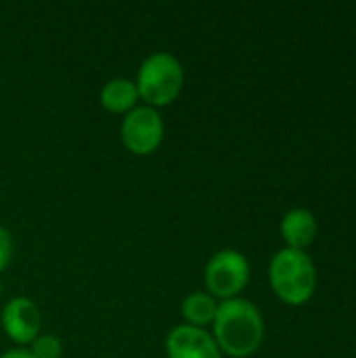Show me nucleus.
<instances>
[{
  "label": "nucleus",
  "instance_id": "nucleus-12",
  "mask_svg": "<svg viewBox=\"0 0 356 358\" xmlns=\"http://www.w3.org/2000/svg\"><path fill=\"white\" fill-rule=\"evenodd\" d=\"M13 258V237L6 229L0 227V275L6 271Z\"/></svg>",
  "mask_w": 356,
  "mask_h": 358
},
{
  "label": "nucleus",
  "instance_id": "nucleus-8",
  "mask_svg": "<svg viewBox=\"0 0 356 358\" xmlns=\"http://www.w3.org/2000/svg\"><path fill=\"white\" fill-rule=\"evenodd\" d=\"M279 233L285 248L306 252L315 243L319 233L317 216L308 208H292L283 214L279 222Z\"/></svg>",
  "mask_w": 356,
  "mask_h": 358
},
{
  "label": "nucleus",
  "instance_id": "nucleus-13",
  "mask_svg": "<svg viewBox=\"0 0 356 358\" xmlns=\"http://www.w3.org/2000/svg\"><path fill=\"white\" fill-rule=\"evenodd\" d=\"M0 358H34L29 355V350H25V348H10V350H6L4 355H0Z\"/></svg>",
  "mask_w": 356,
  "mask_h": 358
},
{
  "label": "nucleus",
  "instance_id": "nucleus-10",
  "mask_svg": "<svg viewBox=\"0 0 356 358\" xmlns=\"http://www.w3.org/2000/svg\"><path fill=\"white\" fill-rule=\"evenodd\" d=\"M216 310H218V300L214 296H210L208 292H193L180 304V313H183L187 325L201 327V329L212 325Z\"/></svg>",
  "mask_w": 356,
  "mask_h": 358
},
{
  "label": "nucleus",
  "instance_id": "nucleus-6",
  "mask_svg": "<svg viewBox=\"0 0 356 358\" xmlns=\"http://www.w3.org/2000/svg\"><path fill=\"white\" fill-rule=\"evenodd\" d=\"M4 334L17 346H29L42 329V315L36 302L27 296L10 298L0 313Z\"/></svg>",
  "mask_w": 356,
  "mask_h": 358
},
{
  "label": "nucleus",
  "instance_id": "nucleus-11",
  "mask_svg": "<svg viewBox=\"0 0 356 358\" xmlns=\"http://www.w3.org/2000/svg\"><path fill=\"white\" fill-rule=\"evenodd\" d=\"M29 355L34 358H61L63 342L55 334H40L29 344Z\"/></svg>",
  "mask_w": 356,
  "mask_h": 358
},
{
  "label": "nucleus",
  "instance_id": "nucleus-4",
  "mask_svg": "<svg viewBox=\"0 0 356 358\" xmlns=\"http://www.w3.org/2000/svg\"><path fill=\"white\" fill-rule=\"evenodd\" d=\"M250 262L248 258L233 248L216 252L208 264H206V287L208 294L214 296L216 300H233L239 298V294L248 287L250 283Z\"/></svg>",
  "mask_w": 356,
  "mask_h": 358
},
{
  "label": "nucleus",
  "instance_id": "nucleus-2",
  "mask_svg": "<svg viewBox=\"0 0 356 358\" xmlns=\"http://www.w3.org/2000/svg\"><path fill=\"white\" fill-rule=\"evenodd\" d=\"M317 266L306 252L283 248L269 264V283L273 294L287 306H304L317 292Z\"/></svg>",
  "mask_w": 356,
  "mask_h": 358
},
{
  "label": "nucleus",
  "instance_id": "nucleus-5",
  "mask_svg": "<svg viewBox=\"0 0 356 358\" xmlns=\"http://www.w3.org/2000/svg\"><path fill=\"white\" fill-rule=\"evenodd\" d=\"M166 124L157 109L147 105H136L128 111L120 126V136L124 147L134 155H151L164 141Z\"/></svg>",
  "mask_w": 356,
  "mask_h": 358
},
{
  "label": "nucleus",
  "instance_id": "nucleus-1",
  "mask_svg": "<svg viewBox=\"0 0 356 358\" xmlns=\"http://www.w3.org/2000/svg\"><path fill=\"white\" fill-rule=\"evenodd\" d=\"M212 338L220 352L233 358H248L262 346L264 319L258 306L245 298H233L218 302L216 317L212 321Z\"/></svg>",
  "mask_w": 356,
  "mask_h": 358
},
{
  "label": "nucleus",
  "instance_id": "nucleus-3",
  "mask_svg": "<svg viewBox=\"0 0 356 358\" xmlns=\"http://www.w3.org/2000/svg\"><path fill=\"white\" fill-rule=\"evenodd\" d=\"M138 99L153 109L174 103L185 86L183 63L168 50H157L145 57L136 73Z\"/></svg>",
  "mask_w": 356,
  "mask_h": 358
},
{
  "label": "nucleus",
  "instance_id": "nucleus-7",
  "mask_svg": "<svg viewBox=\"0 0 356 358\" xmlns=\"http://www.w3.org/2000/svg\"><path fill=\"white\" fill-rule=\"evenodd\" d=\"M166 355L168 358H222V352L212 334L187 323L174 327L168 334Z\"/></svg>",
  "mask_w": 356,
  "mask_h": 358
},
{
  "label": "nucleus",
  "instance_id": "nucleus-9",
  "mask_svg": "<svg viewBox=\"0 0 356 358\" xmlns=\"http://www.w3.org/2000/svg\"><path fill=\"white\" fill-rule=\"evenodd\" d=\"M99 101L101 105L111 111V113H128L138 105V90L134 80L128 78H111L109 82L103 84L101 92H99Z\"/></svg>",
  "mask_w": 356,
  "mask_h": 358
}]
</instances>
